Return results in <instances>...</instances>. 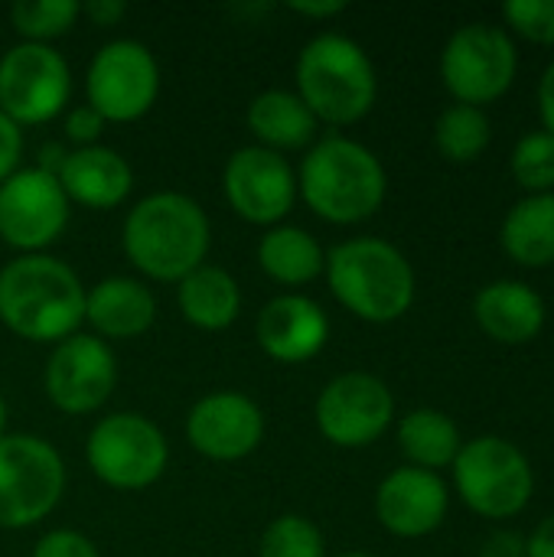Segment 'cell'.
Listing matches in <instances>:
<instances>
[{
	"label": "cell",
	"instance_id": "38",
	"mask_svg": "<svg viewBox=\"0 0 554 557\" xmlns=\"http://www.w3.org/2000/svg\"><path fill=\"white\" fill-rule=\"evenodd\" d=\"M539 111H542V124L554 137V62L545 69L542 82H539Z\"/></svg>",
	"mask_w": 554,
	"mask_h": 557
},
{
	"label": "cell",
	"instance_id": "29",
	"mask_svg": "<svg viewBox=\"0 0 554 557\" xmlns=\"http://www.w3.org/2000/svg\"><path fill=\"white\" fill-rule=\"evenodd\" d=\"M258 557H327V545L310 519L281 516L264 529Z\"/></svg>",
	"mask_w": 554,
	"mask_h": 557
},
{
	"label": "cell",
	"instance_id": "4",
	"mask_svg": "<svg viewBox=\"0 0 554 557\" xmlns=\"http://www.w3.org/2000/svg\"><path fill=\"white\" fill-rule=\"evenodd\" d=\"M333 297L366 323H395L415 304L408 258L382 238H349L327 255Z\"/></svg>",
	"mask_w": 554,
	"mask_h": 557
},
{
	"label": "cell",
	"instance_id": "21",
	"mask_svg": "<svg viewBox=\"0 0 554 557\" xmlns=\"http://www.w3.org/2000/svg\"><path fill=\"white\" fill-rule=\"evenodd\" d=\"M473 317L490 339L506 346H522L542 333L545 300L522 281H496L477 294Z\"/></svg>",
	"mask_w": 554,
	"mask_h": 557
},
{
	"label": "cell",
	"instance_id": "12",
	"mask_svg": "<svg viewBox=\"0 0 554 557\" xmlns=\"http://www.w3.org/2000/svg\"><path fill=\"white\" fill-rule=\"evenodd\" d=\"M69 225V196L59 176L42 166L13 170L0 183V242L23 251L42 255L62 238Z\"/></svg>",
	"mask_w": 554,
	"mask_h": 557
},
{
	"label": "cell",
	"instance_id": "28",
	"mask_svg": "<svg viewBox=\"0 0 554 557\" xmlns=\"http://www.w3.org/2000/svg\"><path fill=\"white\" fill-rule=\"evenodd\" d=\"M82 16V3L75 0H20L10 7V23L23 36V42H42L65 36Z\"/></svg>",
	"mask_w": 554,
	"mask_h": 557
},
{
	"label": "cell",
	"instance_id": "19",
	"mask_svg": "<svg viewBox=\"0 0 554 557\" xmlns=\"http://www.w3.org/2000/svg\"><path fill=\"white\" fill-rule=\"evenodd\" d=\"M56 176H59V186L69 196V202H78L95 212L121 206L134 189L131 163L118 150L98 147V144L65 153Z\"/></svg>",
	"mask_w": 554,
	"mask_h": 557
},
{
	"label": "cell",
	"instance_id": "2",
	"mask_svg": "<svg viewBox=\"0 0 554 557\" xmlns=\"http://www.w3.org/2000/svg\"><path fill=\"white\" fill-rule=\"evenodd\" d=\"M85 320L78 274L52 255H20L0 271V323L29 343H62Z\"/></svg>",
	"mask_w": 554,
	"mask_h": 557
},
{
	"label": "cell",
	"instance_id": "22",
	"mask_svg": "<svg viewBox=\"0 0 554 557\" xmlns=\"http://www.w3.org/2000/svg\"><path fill=\"white\" fill-rule=\"evenodd\" d=\"M317 117L300 101L297 91L287 88H268L251 98L248 104V127L258 140V147L284 153L300 150L317 137Z\"/></svg>",
	"mask_w": 554,
	"mask_h": 557
},
{
	"label": "cell",
	"instance_id": "11",
	"mask_svg": "<svg viewBox=\"0 0 554 557\" xmlns=\"http://www.w3.org/2000/svg\"><path fill=\"white\" fill-rule=\"evenodd\" d=\"M72 72L62 52L42 42H16L0 55V111L16 124H46L65 111Z\"/></svg>",
	"mask_w": 554,
	"mask_h": 557
},
{
	"label": "cell",
	"instance_id": "18",
	"mask_svg": "<svg viewBox=\"0 0 554 557\" xmlns=\"http://www.w3.org/2000/svg\"><path fill=\"white\" fill-rule=\"evenodd\" d=\"M376 516L398 539H424L447 516V486L438 473L402 467L389 473L376 493Z\"/></svg>",
	"mask_w": 554,
	"mask_h": 557
},
{
	"label": "cell",
	"instance_id": "34",
	"mask_svg": "<svg viewBox=\"0 0 554 557\" xmlns=\"http://www.w3.org/2000/svg\"><path fill=\"white\" fill-rule=\"evenodd\" d=\"M23 153V131L0 111V183L16 170Z\"/></svg>",
	"mask_w": 554,
	"mask_h": 557
},
{
	"label": "cell",
	"instance_id": "40",
	"mask_svg": "<svg viewBox=\"0 0 554 557\" xmlns=\"http://www.w3.org/2000/svg\"><path fill=\"white\" fill-rule=\"evenodd\" d=\"M3 428H7V401L0 395V437H3Z\"/></svg>",
	"mask_w": 554,
	"mask_h": 557
},
{
	"label": "cell",
	"instance_id": "24",
	"mask_svg": "<svg viewBox=\"0 0 554 557\" xmlns=\"http://www.w3.org/2000/svg\"><path fill=\"white\" fill-rule=\"evenodd\" d=\"M258 264L278 284L304 287L327 271V255L307 228L274 225L258 242Z\"/></svg>",
	"mask_w": 554,
	"mask_h": 557
},
{
	"label": "cell",
	"instance_id": "41",
	"mask_svg": "<svg viewBox=\"0 0 554 557\" xmlns=\"http://www.w3.org/2000/svg\"><path fill=\"white\" fill-rule=\"evenodd\" d=\"M343 557H372V555H343Z\"/></svg>",
	"mask_w": 554,
	"mask_h": 557
},
{
	"label": "cell",
	"instance_id": "6",
	"mask_svg": "<svg viewBox=\"0 0 554 557\" xmlns=\"http://www.w3.org/2000/svg\"><path fill=\"white\" fill-rule=\"evenodd\" d=\"M65 490L59 450L33 434L0 437V529L20 532L52 516Z\"/></svg>",
	"mask_w": 554,
	"mask_h": 557
},
{
	"label": "cell",
	"instance_id": "7",
	"mask_svg": "<svg viewBox=\"0 0 554 557\" xmlns=\"http://www.w3.org/2000/svg\"><path fill=\"white\" fill-rule=\"evenodd\" d=\"M454 483L460 499L483 519L519 516L535 490V476L526 454L493 434L460 447L454 460Z\"/></svg>",
	"mask_w": 554,
	"mask_h": 557
},
{
	"label": "cell",
	"instance_id": "10",
	"mask_svg": "<svg viewBox=\"0 0 554 557\" xmlns=\"http://www.w3.org/2000/svg\"><path fill=\"white\" fill-rule=\"evenodd\" d=\"M88 108H95L104 124L140 121L160 95V65L153 52L137 39L104 42L85 75Z\"/></svg>",
	"mask_w": 554,
	"mask_h": 557
},
{
	"label": "cell",
	"instance_id": "30",
	"mask_svg": "<svg viewBox=\"0 0 554 557\" xmlns=\"http://www.w3.org/2000/svg\"><path fill=\"white\" fill-rule=\"evenodd\" d=\"M513 176L519 186L532 189V196L554 189V137L549 131L526 134L513 150Z\"/></svg>",
	"mask_w": 554,
	"mask_h": 557
},
{
	"label": "cell",
	"instance_id": "14",
	"mask_svg": "<svg viewBox=\"0 0 554 557\" xmlns=\"http://www.w3.org/2000/svg\"><path fill=\"white\" fill-rule=\"evenodd\" d=\"M42 385L46 398L62 414L98 411L118 385V362L111 346L88 333H75L56 343L42 372Z\"/></svg>",
	"mask_w": 554,
	"mask_h": 557
},
{
	"label": "cell",
	"instance_id": "17",
	"mask_svg": "<svg viewBox=\"0 0 554 557\" xmlns=\"http://www.w3.org/2000/svg\"><path fill=\"white\" fill-rule=\"evenodd\" d=\"M264 356L284 366H304L317 359L330 339V320L323 307L304 294H281L264 304L255 323Z\"/></svg>",
	"mask_w": 554,
	"mask_h": 557
},
{
	"label": "cell",
	"instance_id": "8",
	"mask_svg": "<svg viewBox=\"0 0 554 557\" xmlns=\"http://www.w3.org/2000/svg\"><path fill=\"white\" fill-rule=\"evenodd\" d=\"M91 473L111 490H147L153 486L170 460L163 431L134 411L101 418L85 444Z\"/></svg>",
	"mask_w": 554,
	"mask_h": 557
},
{
	"label": "cell",
	"instance_id": "9",
	"mask_svg": "<svg viewBox=\"0 0 554 557\" xmlns=\"http://www.w3.org/2000/svg\"><path fill=\"white\" fill-rule=\"evenodd\" d=\"M519 52L503 26H460L441 52V78L457 104H490L516 82Z\"/></svg>",
	"mask_w": 554,
	"mask_h": 557
},
{
	"label": "cell",
	"instance_id": "3",
	"mask_svg": "<svg viewBox=\"0 0 554 557\" xmlns=\"http://www.w3.org/2000/svg\"><path fill=\"white\" fill-rule=\"evenodd\" d=\"M385 166L379 157L349 137L317 140L297 173L304 202L333 225H356L376 215L385 202Z\"/></svg>",
	"mask_w": 554,
	"mask_h": 557
},
{
	"label": "cell",
	"instance_id": "35",
	"mask_svg": "<svg viewBox=\"0 0 554 557\" xmlns=\"http://www.w3.org/2000/svg\"><path fill=\"white\" fill-rule=\"evenodd\" d=\"M82 13H85L95 26H114V23L124 20L127 3H121V0H88V3H82Z\"/></svg>",
	"mask_w": 554,
	"mask_h": 557
},
{
	"label": "cell",
	"instance_id": "32",
	"mask_svg": "<svg viewBox=\"0 0 554 557\" xmlns=\"http://www.w3.org/2000/svg\"><path fill=\"white\" fill-rule=\"evenodd\" d=\"M33 557H98V548L91 539L72 529H56L42 535L33 548Z\"/></svg>",
	"mask_w": 554,
	"mask_h": 557
},
{
	"label": "cell",
	"instance_id": "1",
	"mask_svg": "<svg viewBox=\"0 0 554 557\" xmlns=\"http://www.w3.org/2000/svg\"><path fill=\"white\" fill-rule=\"evenodd\" d=\"M121 245L140 274L163 284H180L206 264L212 225L196 199L183 193H153L127 212Z\"/></svg>",
	"mask_w": 554,
	"mask_h": 557
},
{
	"label": "cell",
	"instance_id": "20",
	"mask_svg": "<svg viewBox=\"0 0 554 557\" xmlns=\"http://www.w3.org/2000/svg\"><path fill=\"white\" fill-rule=\"evenodd\" d=\"M85 320L98 339H134L144 336L157 320V300L150 287L134 277H104L85 290Z\"/></svg>",
	"mask_w": 554,
	"mask_h": 557
},
{
	"label": "cell",
	"instance_id": "26",
	"mask_svg": "<svg viewBox=\"0 0 554 557\" xmlns=\"http://www.w3.org/2000/svg\"><path fill=\"white\" fill-rule=\"evenodd\" d=\"M398 444H402V454L411 460V467L428 470V473L454 467L464 447L457 424L438 408H418L405 414L398 424Z\"/></svg>",
	"mask_w": 554,
	"mask_h": 557
},
{
	"label": "cell",
	"instance_id": "25",
	"mask_svg": "<svg viewBox=\"0 0 554 557\" xmlns=\"http://www.w3.org/2000/svg\"><path fill=\"white\" fill-rule=\"evenodd\" d=\"M500 242L503 251L526 268L554 264V193L516 202L503 222Z\"/></svg>",
	"mask_w": 554,
	"mask_h": 557
},
{
	"label": "cell",
	"instance_id": "15",
	"mask_svg": "<svg viewBox=\"0 0 554 557\" xmlns=\"http://www.w3.org/2000/svg\"><path fill=\"white\" fill-rule=\"evenodd\" d=\"M222 189L235 215L251 225H274L294 209L297 173L284 153L251 144L229 157Z\"/></svg>",
	"mask_w": 554,
	"mask_h": 557
},
{
	"label": "cell",
	"instance_id": "33",
	"mask_svg": "<svg viewBox=\"0 0 554 557\" xmlns=\"http://www.w3.org/2000/svg\"><path fill=\"white\" fill-rule=\"evenodd\" d=\"M101 131H104V117L95 108H88V104H75L65 114V137L72 144H78V147H95Z\"/></svg>",
	"mask_w": 554,
	"mask_h": 557
},
{
	"label": "cell",
	"instance_id": "16",
	"mask_svg": "<svg viewBox=\"0 0 554 557\" xmlns=\"http://www.w3.org/2000/svg\"><path fill=\"white\" fill-rule=\"evenodd\" d=\"M264 437L261 408L242 392H212L199 398L186 418V441L196 454L232 463L258 450Z\"/></svg>",
	"mask_w": 554,
	"mask_h": 557
},
{
	"label": "cell",
	"instance_id": "5",
	"mask_svg": "<svg viewBox=\"0 0 554 557\" xmlns=\"http://www.w3.org/2000/svg\"><path fill=\"white\" fill-rule=\"evenodd\" d=\"M297 95L317 121L336 127L356 124L376 104V65L356 39L320 33L297 59Z\"/></svg>",
	"mask_w": 554,
	"mask_h": 557
},
{
	"label": "cell",
	"instance_id": "13",
	"mask_svg": "<svg viewBox=\"0 0 554 557\" xmlns=\"http://www.w3.org/2000/svg\"><path fill=\"white\" fill-rule=\"evenodd\" d=\"M395 418V398L389 385L369 372H343L317 398L320 434L346 450L376 444Z\"/></svg>",
	"mask_w": 554,
	"mask_h": 557
},
{
	"label": "cell",
	"instance_id": "37",
	"mask_svg": "<svg viewBox=\"0 0 554 557\" xmlns=\"http://www.w3.org/2000/svg\"><path fill=\"white\" fill-rule=\"evenodd\" d=\"M526 557H554V516H549L526 542Z\"/></svg>",
	"mask_w": 554,
	"mask_h": 557
},
{
	"label": "cell",
	"instance_id": "36",
	"mask_svg": "<svg viewBox=\"0 0 554 557\" xmlns=\"http://www.w3.org/2000/svg\"><path fill=\"white\" fill-rule=\"evenodd\" d=\"M483 557H526V539L513 532H500L483 545Z\"/></svg>",
	"mask_w": 554,
	"mask_h": 557
},
{
	"label": "cell",
	"instance_id": "23",
	"mask_svg": "<svg viewBox=\"0 0 554 557\" xmlns=\"http://www.w3.org/2000/svg\"><path fill=\"white\" fill-rule=\"evenodd\" d=\"M176 304H180V313L196 330L219 333L235 323L242 310V290H238V281L225 268L202 264L176 284Z\"/></svg>",
	"mask_w": 554,
	"mask_h": 557
},
{
	"label": "cell",
	"instance_id": "39",
	"mask_svg": "<svg viewBox=\"0 0 554 557\" xmlns=\"http://www.w3.org/2000/svg\"><path fill=\"white\" fill-rule=\"evenodd\" d=\"M291 10H294V13H300V16H310V20H327V16L343 13V10H346V3H343V0H323V3L300 0V3H291Z\"/></svg>",
	"mask_w": 554,
	"mask_h": 557
},
{
	"label": "cell",
	"instance_id": "31",
	"mask_svg": "<svg viewBox=\"0 0 554 557\" xmlns=\"http://www.w3.org/2000/svg\"><path fill=\"white\" fill-rule=\"evenodd\" d=\"M503 16L519 36L554 46V0H509Z\"/></svg>",
	"mask_w": 554,
	"mask_h": 557
},
{
	"label": "cell",
	"instance_id": "27",
	"mask_svg": "<svg viewBox=\"0 0 554 557\" xmlns=\"http://www.w3.org/2000/svg\"><path fill=\"white\" fill-rule=\"evenodd\" d=\"M438 150L451 163H473L490 147V117L473 104H451L434 124Z\"/></svg>",
	"mask_w": 554,
	"mask_h": 557
}]
</instances>
